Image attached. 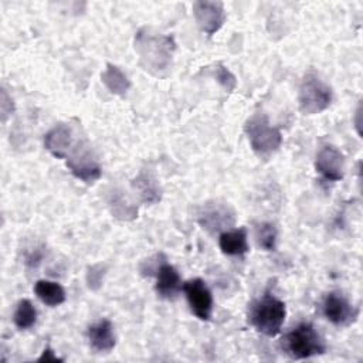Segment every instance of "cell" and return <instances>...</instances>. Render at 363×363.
<instances>
[{"label": "cell", "mask_w": 363, "mask_h": 363, "mask_svg": "<svg viewBox=\"0 0 363 363\" xmlns=\"http://www.w3.org/2000/svg\"><path fill=\"white\" fill-rule=\"evenodd\" d=\"M133 47L145 71L155 77H164L172 68L176 50L174 38L169 34L142 27L136 31Z\"/></svg>", "instance_id": "1"}, {"label": "cell", "mask_w": 363, "mask_h": 363, "mask_svg": "<svg viewBox=\"0 0 363 363\" xmlns=\"http://www.w3.org/2000/svg\"><path fill=\"white\" fill-rule=\"evenodd\" d=\"M285 318V302L278 299L269 291L252 301L248 309V320L252 328L268 337H274L281 332Z\"/></svg>", "instance_id": "2"}, {"label": "cell", "mask_w": 363, "mask_h": 363, "mask_svg": "<svg viewBox=\"0 0 363 363\" xmlns=\"http://www.w3.org/2000/svg\"><path fill=\"white\" fill-rule=\"evenodd\" d=\"M284 352L294 360L311 359L326 352L323 336L311 322H301L282 337Z\"/></svg>", "instance_id": "3"}, {"label": "cell", "mask_w": 363, "mask_h": 363, "mask_svg": "<svg viewBox=\"0 0 363 363\" xmlns=\"http://www.w3.org/2000/svg\"><path fill=\"white\" fill-rule=\"evenodd\" d=\"M244 133L251 149L259 157L271 156L282 145L281 130L269 122V118L264 112H255L245 121Z\"/></svg>", "instance_id": "4"}, {"label": "cell", "mask_w": 363, "mask_h": 363, "mask_svg": "<svg viewBox=\"0 0 363 363\" xmlns=\"http://www.w3.org/2000/svg\"><path fill=\"white\" fill-rule=\"evenodd\" d=\"M333 101L332 86L315 71H308L298 91V105L303 115H316L326 111Z\"/></svg>", "instance_id": "5"}, {"label": "cell", "mask_w": 363, "mask_h": 363, "mask_svg": "<svg viewBox=\"0 0 363 363\" xmlns=\"http://www.w3.org/2000/svg\"><path fill=\"white\" fill-rule=\"evenodd\" d=\"M197 223L208 234H221L235 225V211L234 208L220 200H208L199 206L196 213Z\"/></svg>", "instance_id": "6"}, {"label": "cell", "mask_w": 363, "mask_h": 363, "mask_svg": "<svg viewBox=\"0 0 363 363\" xmlns=\"http://www.w3.org/2000/svg\"><path fill=\"white\" fill-rule=\"evenodd\" d=\"M323 316L337 328H347L359 318V308L339 291H332L325 295L322 302Z\"/></svg>", "instance_id": "7"}, {"label": "cell", "mask_w": 363, "mask_h": 363, "mask_svg": "<svg viewBox=\"0 0 363 363\" xmlns=\"http://www.w3.org/2000/svg\"><path fill=\"white\" fill-rule=\"evenodd\" d=\"M183 292L186 295L191 313L200 320H210L213 313V295L201 278H193L183 282Z\"/></svg>", "instance_id": "8"}, {"label": "cell", "mask_w": 363, "mask_h": 363, "mask_svg": "<svg viewBox=\"0 0 363 363\" xmlns=\"http://www.w3.org/2000/svg\"><path fill=\"white\" fill-rule=\"evenodd\" d=\"M193 16L199 28L207 34H216L225 21V10L223 1L197 0L193 3Z\"/></svg>", "instance_id": "9"}, {"label": "cell", "mask_w": 363, "mask_h": 363, "mask_svg": "<svg viewBox=\"0 0 363 363\" xmlns=\"http://www.w3.org/2000/svg\"><path fill=\"white\" fill-rule=\"evenodd\" d=\"M65 166L74 177L86 184L95 183L102 176L101 164L95 159L94 153L86 147H82L81 150L78 147L74 150V153L65 159Z\"/></svg>", "instance_id": "10"}, {"label": "cell", "mask_w": 363, "mask_h": 363, "mask_svg": "<svg viewBox=\"0 0 363 363\" xmlns=\"http://www.w3.org/2000/svg\"><path fill=\"white\" fill-rule=\"evenodd\" d=\"M345 155L332 145L322 146L315 157V170L328 182H339L345 176Z\"/></svg>", "instance_id": "11"}, {"label": "cell", "mask_w": 363, "mask_h": 363, "mask_svg": "<svg viewBox=\"0 0 363 363\" xmlns=\"http://www.w3.org/2000/svg\"><path fill=\"white\" fill-rule=\"evenodd\" d=\"M74 145L72 129L68 123L60 122L44 135V147L55 159H67Z\"/></svg>", "instance_id": "12"}, {"label": "cell", "mask_w": 363, "mask_h": 363, "mask_svg": "<svg viewBox=\"0 0 363 363\" xmlns=\"http://www.w3.org/2000/svg\"><path fill=\"white\" fill-rule=\"evenodd\" d=\"M156 284H155V291L160 299L164 301H174L179 294L183 291V282L179 271L164 261L157 272H156Z\"/></svg>", "instance_id": "13"}, {"label": "cell", "mask_w": 363, "mask_h": 363, "mask_svg": "<svg viewBox=\"0 0 363 363\" xmlns=\"http://www.w3.org/2000/svg\"><path fill=\"white\" fill-rule=\"evenodd\" d=\"M132 187L138 193L139 200L146 206L156 204L162 200V186L153 170L149 167L139 170L136 177L132 180Z\"/></svg>", "instance_id": "14"}, {"label": "cell", "mask_w": 363, "mask_h": 363, "mask_svg": "<svg viewBox=\"0 0 363 363\" xmlns=\"http://www.w3.org/2000/svg\"><path fill=\"white\" fill-rule=\"evenodd\" d=\"M89 347L95 353H109L116 346V335L112 322L102 318L88 328Z\"/></svg>", "instance_id": "15"}, {"label": "cell", "mask_w": 363, "mask_h": 363, "mask_svg": "<svg viewBox=\"0 0 363 363\" xmlns=\"http://www.w3.org/2000/svg\"><path fill=\"white\" fill-rule=\"evenodd\" d=\"M218 247L228 257H240L250 251L248 234L244 227L230 228L218 234Z\"/></svg>", "instance_id": "16"}, {"label": "cell", "mask_w": 363, "mask_h": 363, "mask_svg": "<svg viewBox=\"0 0 363 363\" xmlns=\"http://www.w3.org/2000/svg\"><path fill=\"white\" fill-rule=\"evenodd\" d=\"M101 81L106 89L118 96H125L130 88V79L128 75L115 64L108 62L105 69L101 72Z\"/></svg>", "instance_id": "17"}, {"label": "cell", "mask_w": 363, "mask_h": 363, "mask_svg": "<svg viewBox=\"0 0 363 363\" xmlns=\"http://www.w3.org/2000/svg\"><path fill=\"white\" fill-rule=\"evenodd\" d=\"M34 294L44 305L51 308L64 303L67 299L65 291L61 284L50 279H38L34 284Z\"/></svg>", "instance_id": "18"}, {"label": "cell", "mask_w": 363, "mask_h": 363, "mask_svg": "<svg viewBox=\"0 0 363 363\" xmlns=\"http://www.w3.org/2000/svg\"><path fill=\"white\" fill-rule=\"evenodd\" d=\"M108 207L111 210L112 217L121 221H132L138 217V207L136 204L130 203L123 191L115 189L109 193L108 197Z\"/></svg>", "instance_id": "19"}, {"label": "cell", "mask_w": 363, "mask_h": 363, "mask_svg": "<svg viewBox=\"0 0 363 363\" xmlns=\"http://www.w3.org/2000/svg\"><path fill=\"white\" fill-rule=\"evenodd\" d=\"M37 308L30 299H20L13 313V323L20 330L31 329L37 322Z\"/></svg>", "instance_id": "20"}, {"label": "cell", "mask_w": 363, "mask_h": 363, "mask_svg": "<svg viewBox=\"0 0 363 363\" xmlns=\"http://www.w3.org/2000/svg\"><path fill=\"white\" fill-rule=\"evenodd\" d=\"M255 241L259 248L264 251H275L277 250V240H278V230L272 223H255Z\"/></svg>", "instance_id": "21"}, {"label": "cell", "mask_w": 363, "mask_h": 363, "mask_svg": "<svg viewBox=\"0 0 363 363\" xmlns=\"http://www.w3.org/2000/svg\"><path fill=\"white\" fill-rule=\"evenodd\" d=\"M106 271H108V267L105 264H102V262H96V264L89 265L86 268V272H85L86 286L91 291L101 289V286L104 285V279H105Z\"/></svg>", "instance_id": "22"}, {"label": "cell", "mask_w": 363, "mask_h": 363, "mask_svg": "<svg viewBox=\"0 0 363 363\" xmlns=\"http://www.w3.org/2000/svg\"><path fill=\"white\" fill-rule=\"evenodd\" d=\"M214 77L217 79V82L220 84V86L225 91V92H233L237 88V78L235 75L223 64H218L214 69Z\"/></svg>", "instance_id": "23"}, {"label": "cell", "mask_w": 363, "mask_h": 363, "mask_svg": "<svg viewBox=\"0 0 363 363\" xmlns=\"http://www.w3.org/2000/svg\"><path fill=\"white\" fill-rule=\"evenodd\" d=\"M164 261H167V259H166L164 254H162V252H157V254H155L153 257H150V258L142 261L140 265H139V272H140V275H142V277H155L156 272H157V269H159V267H160Z\"/></svg>", "instance_id": "24"}, {"label": "cell", "mask_w": 363, "mask_h": 363, "mask_svg": "<svg viewBox=\"0 0 363 363\" xmlns=\"http://www.w3.org/2000/svg\"><path fill=\"white\" fill-rule=\"evenodd\" d=\"M43 258H44V247H43V245L34 247V248H31V250L26 254V257H24V264H26V267L34 269V268H38V267H40Z\"/></svg>", "instance_id": "25"}, {"label": "cell", "mask_w": 363, "mask_h": 363, "mask_svg": "<svg viewBox=\"0 0 363 363\" xmlns=\"http://www.w3.org/2000/svg\"><path fill=\"white\" fill-rule=\"evenodd\" d=\"M0 111H1V121L6 122L9 116L13 115L14 112V102L13 98L7 94V91L3 88L1 89V96H0Z\"/></svg>", "instance_id": "26"}, {"label": "cell", "mask_w": 363, "mask_h": 363, "mask_svg": "<svg viewBox=\"0 0 363 363\" xmlns=\"http://www.w3.org/2000/svg\"><path fill=\"white\" fill-rule=\"evenodd\" d=\"M37 362H62V359H60V357L54 353V350H52L50 346H47V347L43 350L41 356L37 359Z\"/></svg>", "instance_id": "27"}, {"label": "cell", "mask_w": 363, "mask_h": 363, "mask_svg": "<svg viewBox=\"0 0 363 363\" xmlns=\"http://www.w3.org/2000/svg\"><path fill=\"white\" fill-rule=\"evenodd\" d=\"M360 115H362V104L357 105V109L354 112V126H356L357 135H360Z\"/></svg>", "instance_id": "28"}]
</instances>
